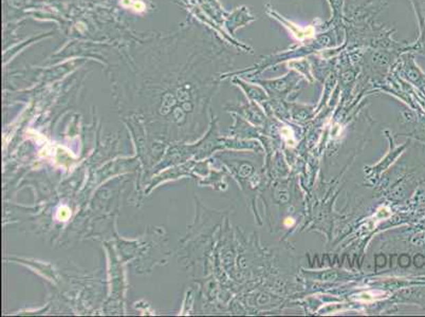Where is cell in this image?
<instances>
[{
	"label": "cell",
	"mask_w": 425,
	"mask_h": 317,
	"mask_svg": "<svg viewBox=\"0 0 425 317\" xmlns=\"http://www.w3.org/2000/svg\"><path fill=\"white\" fill-rule=\"evenodd\" d=\"M404 63H403V71H404V75L407 77V79L414 83L419 88L425 90V75L421 71L420 68L417 65L415 62L414 56L411 54H407L404 58Z\"/></svg>",
	"instance_id": "6da1fadb"
},
{
	"label": "cell",
	"mask_w": 425,
	"mask_h": 317,
	"mask_svg": "<svg viewBox=\"0 0 425 317\" xmlns=\"http://www.w3.org/2000/svg\"><path fill=\"white\" fill-rule=\"evenodd\" d=\"M286 225H292L294 223V220H293L292 218H287L286 221H285Z\"/></svg>",
	"instance_id": "7a4b0ae2"
}]
</instances>
